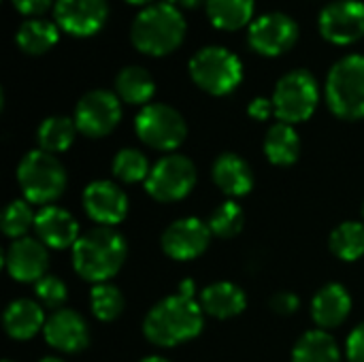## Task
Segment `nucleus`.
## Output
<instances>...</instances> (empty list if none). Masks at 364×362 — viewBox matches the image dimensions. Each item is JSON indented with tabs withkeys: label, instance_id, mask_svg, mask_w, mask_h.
Returning <instances> with one entry per match:
<instances>
[{
	"label": "nucleus",
	"instance_id": "f257e3e1",
	"mask_svg": "<svg viewBox=\"0 0 364 362\" xmlns=\"http://www.w3.org/2000/svg\"><path fill=\"white\" fill-rule=\"evenodd\" d=\"M205 329V312L198 299L171 294L158 301L143 320V335L158 348H175L196 339Z\"/></svg>",
	"mask_w": 364,
	"mask_h": 362
},
{
	"label": "nucleus",
	"instance_id": "f03ea898",
	"mask_svg": "<svg viewBox=\"0 0 364 362\" xmlns=\"http://www.w3.org/2000/svg\"><path fill=\"white\" fill-rule=\"evenodd\" d=\"M70 252L77 275L94 286L113 280L128 258L126 239L109 226H96L81 233Z\"/></svg>",
	"mask_w": 364,
	"mask_h": 362
},
{
	"label": "nucleus",
	"instance_id": "7ed1b4c3",
	"mask_svg": "<svg viewBox=\"0 0 364 362\" xmlns=\"http://www.w3.org/2000/svg\"><path fill=\"white\" fill-rule=\"evenodd\" d=\"M186 32L188 23L183 11L162 0L139 11L130 26V41L141 53L162 58L179 49Z\"/></svg>",
	"mask_w": 364,
	"mask_h": 362
},
{
	"label": "nucleus",
	"instance_id": "20e7f679",
	"mask_svg": "<svg viewBox=\"0 0 364 362\" xmlns=\"http://www.w3.org/2000/svg\"><path fill=\"white\" fill-rule=\"evenodd\" d=\"M66 169L58 156L43 149L28 151L17 164V183L21 194L32 205H53L66 190Z\"/></svg>",
	"mask_w": 364,
	"mask_h": 362
},
{
	"label": "nucleus",
	"instance_id": "39448f33",
	"mask_svg": "<svg viewBox=\"0 0 364 362\" xmlns=\"http://www.w3.org/2000/svg\"><path fill=\"white\" fill-rule=\"evenodd\" d=\"M326 105L333 115L356 122L364 117V55L350 53L333 64L326 77Z\"/></svg>",
	"mask_w": 364,
	"mask_h": 362
},
{
	"label": "nucleus",
	"instance_id": "423d86ee",
	"mask_svg": "<svg viewBox=\"0 0 364 362\" xmlns=\"http://www.w3.org/2000/svg\"><path fill=\"white\" fill-rule=\"evenodd\" d=\"M192 81L211 96H228L243 81V64L237 53L220 45L198 49L188 64Z\"/></svg>",
	"mask_w": 364,
	"mask_h": 362
},
{
	"label": "nucleus",
	"instance_id": "0eeeda50",
	"mask_svg": "<svg viewBox=\"0 0 364 362\" xmlns=\"http://www.w3.org/2000/svg\"><path fill=\"white\" fill-rule=\"evenodd\" d=\"M271 100L277 122L290 126L307 122L320 105L318 79L305 68H294L275 83Z\"/></svg>",
	"mask_w": 364,
	"mask_h": 362
},
{
	"label": "nucleus",
	"instance_id": "6e6552de",
	"mask_svg": "<svg viewBox=\"0 0 364 362\" xmlns=\"http://www.w3.org/2000/svg\"><path fill=\"white\" fill-rule=\"evenodd\" d=\"M134 132L147 147L173 154L186 141L188 124L175 107L164 102H149L136 113Z\"/></svg>",
	"mask_w": 364,
	"mask_h": 362
},
{
	"label": "nucleus",
	"instance_id": "1a4fd4ad",
	"mask_svg": "<svg viewBox=\"0 0 364 362\" xmlns=\"http://www.w3.org/2000/svg\"><path fill=\"white\" fill-rule=\"evenodd\" d=\"M198 181L194 162L183 154L162 156L149 171L145 192L158 203H177L186 198Z\"/></svg>",
	"mask_w": 364,
	"mask_h": 362
},
{
	"label": "nucleus",
	"instance_id": "9d476101",
	"mask_svg": "<svg viewBox=\"0 0 364 362\" xmlns=\"http://www.w3.org/2000/svg\"><path fill=\"white\" fill-rule=\"evenodd\" d=\"M73 119L81 134L90 139L107 137L122 122V100L115 92L90 90L79 98Z\"/></svg>",
	"mask_w": 364,
	"mask_h": 362
},
{
	"label": "nucleus",
	"instance_id": "9b49d317",
	"mask_svg": "<svg viewBox=\"0 0 364 362\" xmlns=\"http://www.w3.org/2000/svg\"><path fill=\"white\" fill-rule=\"evenodd\" d=\"M296 41H299V23L282 11L260 15L247 28L250 47L267 58H275L290 51L296 45Z\"/></svg>",
	"mask_w": 364,
	"mask_h": 362
},
{
	"label": "nucleus",
	"instance_id": "f8f14e48",
	"mask_svg": "<svg viewBox=\"0 0 364 362\" xmlns=\"http://www.w3.org/2000/svg\"><path fill=\"white\" fill-rule=\"evenodd\" d=\"M320 34L333 45H352L364 36V2L333 0L318 17Z\"/></svg>",
	"mask_w": 364,
	"mask_h": 362
},
{
	"label": "nucleus",
	"instance_id": "ddd939ff",
	"mask_svg": "<svg viewBox=\"0 0 364 362\" xmlns=\"http://www.w3.org/2000/svg\"><path fill=\"white\" fill-rule=\"evenodd\" d=\"M211 237L213 235L209 230V224L203 222L200 218L190 215V218H179L171 226H166L160 245L168 258L188 262L207 252Z\"/></svg>",
	"mask_w": 364,
	"mask_h": 362
},
{
	"label": "nucleus",
	"instance_id": "4468645a",
	"mask_svg": "<svg viewBox=\"0 0 364 362\" xmlns=\"http://www.w3.org/2000/svg\"><path fill=\"white\" fill-rule=\"evenodd\" d=\"M4 267L11 280L19 284H36L49 271V247L38 237H21L11 241L4 254Z\"/></svg>",
	"mask_w": 364,
	"mask_h": 362
},
{
	"label": "nucleus",
	"instance_id": "2eb2a0df",
	"mask_svg": "<svg viewBox=\"0 0 364 362\" xmlns=\"http://www.w3.org/2000/svg\"><path fill=\"white\" fill-rule=\"evenodd\" d=\"M107 0H55L53 21L70 36H92L107 23Z\"/></svg>",
	"mask_w": 364,
	"mask_h": 362
},
{
	"label": "nucleus",
	"instance_id": "dca6fc26",
	"mask_svg": "<svg viewBox=\"0 0 364 362\" xmlns=\"http://www.w3.org/2000/svg\"><path fill=\"white\" fill-rule=\"evenodd\" d=\"M128 196L115 181L96 179L83 190V209L98 226L113 228L115 224H122L128 215Z\"/></svg>",
	"mask_w": 364,
	"mask_h": 362
},
{
	"label": "nucleus",
	"instance_id": "f3484780",
	"mask_svg": "<svg viewBox=\"0 0 364 362\" xmlns=\"http://www.w3.org/2000/svg\"><path fill=\"white\" fill-rule=\"evenodd\" d=\"M43 337L47 346L64 354H79L90 346V326L85 318L68 307L51 312L45 322Z\"/></svg>",
	"mask_w": 364,
	"mask_h": 362
},
{
	"label": "nucleus",
	"instance_id": "a211bd4d",
	"mask_svg": "<svg viewBox=\"0 0 364 362\" xmlns=\"http://www.w3.org/2000/svg\"><path fill=\"white\" fill-rule=\"evenodd\" d=\"M34 235L49 247V250H73L75 243L81 237L79 224L62 207L47 205L36 211V222H34Z\"/></svg>",
	"mask_w": 364,
	"mask_h": 362
},
{
	"label": "nucleus",
	"instance_id": "6ab92c4d",
	"mask_svg": "<svg viewBox=\"0 0 364 362\" xmlns=\"http://www.w3.org/2000/svg\"><path fill=\"white\" fill-rule=\"evenodd\" d=\"M211 177H213V183L230 201L247 196L254 188V171H252L250 162L232 151L220 154L215 158V162L211 166Z\"/></svg>",
	"mask_w": 364,
	"mask_h": 362
},
{
	"label": "nucleus",
	"instance_id": "aec40b11",
	"mask_svg": "<svg viewBox=\"0 0 364 362\" xmlns=\"http://www.w3.org/2000/svg\"><path fill=\"white\" fill-rule=\"evenodd\" d=\"M352 312V297L346 286L341 284H326L322 286L314 301H311V318L318 329L333 331L341 326Z\"/></svg>",
	"mask_w": 364,
	"mask_h": 362
},
{
	"label": "nucleus",
	"instance_id": "412c9836",
	"mask_svg": "<svg viewBox=\"0 0 364 362\" xmlns=\"http://www.w3.org/2000/svg\"><path fill=\"white\" fill-rule=\"evenodd\" d=\"M198 303L205 316L218 320H230L245 312L247 294L232 282H213L198 292Z\"/></svg>",
	"mask_w": 364,
	"mask_h": 362
},
{
	"label": "nucleus",
	"instance_id": "4be33fe9",
	"mask_svg": "<svg viewBox=\"0 0 364 362\" xmlns=\"http://www.w3.org/2000/svg\"><path fill=\"white\" fill-rule=\"evenodd\" d=\"M45 312L38 301L32 299H17L6 305L2 316L4 333L15 341H28L36 337L45 329Z\"/></svg>",
	"mask_w": 364,
	"mask_h": 362
},
{
	"label": "nucleus",
	"instance_id": "5701e85b",
	"mask_svg": "<svg viewBox=\"0 0 364 362\" xmlns=\"http://www.w3.org/2000/svg\"><path fill=\"white\" fill-rule=\"evenodd\" d=\"M264 156L275 166H290L301 156V137L294 126L277 122L264 134Z\"/></svg>",
	"mask_w": 364,
	"mask_h": 362
},
{
	"label": "nucleus",
	"instance_id": "b1692460",
	"mask_svg": "<svg viewBox=\"0 0 364 362\" xmlns=\"http://www.w3.org/2000/svg\"><path fill=\"white\" fill-rule=\"evenodd\" d=\"M60 41V28L55 21L43 17H28L15 32L17 47L28 55H43Z\"/></svg>",
	"mask_w": 364,
	"mask_h": 362
},
{
	"label": "nucleus",
	"instance_id": "393cba45",
	"mask_svg": "<svg viewBox=\"0 0 364 362\" xmlns=\"http://www.w3.org/2000/svg\"><path fill=\"white\" fill-rule=\"evenodd\" d=\"M115 94L119 96L122 102L128 105H149V100L156 94V81L151 73L143 66L130 64L124 66L117 77H115Z\"/></svg>",
	"mask_w": 364,
	"mask_h": 362
},
{
	"label": "nucleus",
	"instance_id": "a878e982",
	"mask_svg": "<svg viewBox=\"0 0 364 362\" xmlns=\"http://www.w3.org/2000/svg\"><path fill=\"white\" fill-rule=\"evenodd\" d=\"M254 0H207L205 13L218 30H239L250 28L254 21Z\"/></svg>",
	"mask_w": 364,
	"mask_h": 362
},
{
	"label": "nucleus",
	"instance_id": "bb28decb",
	"mask_svg": "<svg viewBox=\"0 0 364 362\" xmlns=\"http://www.w3.org/2000/svg\"><path fill=\"white\" fill-rule=\"evenodd\" d=\"M292 362H341V350L328 331L314 329L294 344Z\"/></svg>",
	"mask_w": 364,
	"mask_h": 362
},
{
	"label": "nucleus",
	"instance_id": "cd10ccee",
	"mask_svg": "<svg viewBox=\"0 0 364 362\" xmlns=\"http://www.w3.org/2000/svg\"><path fill=\"white\" fill-rule=\"evenodd\" d=\"M77 124L73 117L66 115H51L45 117L36 130V141H38V149L47 151V154H62L66 151L77 137Z\"/></svg>",
	"mask_w": 364,
	"mask_h": 362
},
{
	"label": "nucleus",
	"instance_id": "c85d7f7f",
	"mask_svg": "<svg viewBox=\"0 0 364 362\" xmlns=\"http://www.w3.org/2000/svg\"><path fill=\"white\" fill-rule=\"evenodd\" d=\"M331 252L343 262H356L364 256V222H341L328 239Z\"/></svg>",
	"mask_w": 364,
	"mask_h": 362
},
{
	"label": "nucleus",
	"instance_id": "c756f323",
	"mask_svg": "<svg viewBox=\"0 0 364 362\" xmlns=\"http://www.w3.org/2000/svg\"><path fill=\"white\" fill-rule=\"evenodd\" d=\"M124 307H126L124 294L111 282L96 284L92 288V292H90V309H92L96 320L113 322V320H117L124 314Z\"/></svg>",
	"mask_w": 364,
	"mask_h": 362
},
{
	"label": "nucleus",
	"instance_id": "7c9ffc66",
	"mask_svg": "<svg viewBox=\"0 0 364 362\" xmlns=\"http://www.w3.org/2000/svg\"><path fill=\"white\" fill-rule=\"evenodd\" d=\"M111 171L115 175V179H119L122 183H139V181H147L151 164L147 160V156L134 147H124L115 154Z\"/></svg>",
	"mask_w": 364,
	"mask_h": 362
},
{
	"label": "nucleus",
	"instance_id": "2f4dec72",
	"mask_svg": "<svg viewBox=\"0 0 364 362\" xmlns=\"http://www.w3.org/2000/svg\"><path fill=\"white\" fill-rule=\"evenodd\" d=\"M34 222H36V213L32 209V203H28L26 198H15L4 207L0 226L4 237L15 241L28 237V233L34 228Z\"/></svg>",
	"mask_w": 364,
	"mask_h": 362
},
{
	"label": "nucleus",
	"instance_id": "473e14b6",
	"mask_svg": "<svg viewBox=\"0 0 364 362\" xmlns=\"http://www.w3.org/2000/svg\"><path fill=\"white\" fill-rule=\"evenodd\" d=\"M207 224H209V230H211L213 237H218V239H232V237H237L243 230L245 213L239 207V203L226 201L220 207H215V211L209 215Z\"/></svg>",
	"mask_w": 364,
	"mask_h": 362
},
{
	"label": "nucleus",
	"instance_id": "72a5a7b5",
	"mask_svg": "<svg viewBox=\"0 0 364 362\" xmlns=\"http://www.w3.org/2000/svg\"><path fill=\"white\" fill-rule=\"evenodd\" d=\"M34 292H36L38 303H41L43 307H47V309H53V312L62 309L64 303H66V299H68V288H66V284H64L60 277L51 275V273H47L43 280H38V282L34 284Z\"/></svg>",
	"mask_w": 364,
	"mask_h": 362
},
{
	"label": "nucleus",
	"instance_id": "f704fd0d",
	"mask_svg": "<svg viewBox=\"0 0 364 362\" xmlns=\"http://www.w3.org/2000/svg\"><path fill=\"white\" fill-rule=\"evenodd\" d=\"M299 307H301V299L290 290H282L271 297V309L277 316H292L299 312Z\"/></svg>",
	"mask_w": 364,
	"mask_h": 362
},
{
	"label": "nucleus",
	"instance_id": "c9c22d12",
	"mask_svg": "<svg viewBox=\"0 0 364 362\" xmlns=\"http://www.w3.org/2000/svg\"><path fill=\"white\" fill-rule=\"evenodd\" d=\"M346 356L350 362H364V322L348 335Z\"/></svg>",
	"mask_w": 364,
	"mask_h": 362
},
{
	"label": "nucleus",
	"instance_id": "e433bc0d",
	"mask_svg": "<svg viewBox=\"0 0 364 362\" xmlns=\"http://www.w3.org/2000/svg\"><path fill=\"white\" fill-rule=\"evenodd\" d=\"M11 4L28 17H41L51 4H55V0H11Z\"/></svg>",
	"mask_w": 364,
	"mask_h": 362
},
{
	"label": "nucleus",
	"instance_id": "4c0bfd02",
	"mask_svg": "<svg viewBox=\"0 0 364 362\" xmlns=\"http://www.w3.org/2000/svg\"><path fill=\"white\" fill-rule=\"evenodd\" d=\"M247 115H250L252 119L267 122L271 115H275L273 100H271V98H264V96H258V98H254V100L247 105Z\"/></svg>",
	"mask_w": 364,
	"mask_h": 362
},
{
	"label": "nucleus",
	"instance_id": "58836bf2",
	"mask_svg": "<svg viewBox=\"0 0 364 362\" xmlns=\"http://www.w3.org/2000/svg\"><path fill=\"white\" fill-rule=\"evenodd\" d=\"M196 292H200L196 288V282L194 280H181L179 282V288H177V294L186 297V299H196Z\"/></svg>",
	"mask_w": 364,
	"mask_h": 362
},
{
	"label": "nucleus",
	"instance_id": "ea45409f",
	"mask_svg": "<svg viewBox=\"0 0 364 362\" xmlns=\"http://www.w3.org/2000/svg\"><path fill=\"white\" fill-rule=\"evenodd\" d=\"M168 4H173V6H177L179 11H192V9H198L200 4H205L207 0H166Z\"/></svg>",
	"mask_w": 364,
	"mask_h": 362
},
{
	"label": "nucleus",
	"instance_id": "a19ab883",
	"mask_svg": "<svg viewBox=\"0 0 364 362\" xmlns=\"http://www.w3.org/2000/svg\"><path fill=\"white\" fill-rule=\"evenodd\" d=\"M128 4H134V6H149L154 4V0H126Z\"/></svg>",
	"mask_w": 364,
	"mask_h": 362
},
{
	"label": "nucleus",
	"instance_id": "79ce46f5",
	"mask_svg": "<svg viewBox=\"0 0 364 362\" xmlns=\"http://www.w3.org/2000/svg\"><path fill=\"white\" fill-rule=\"evenodd\" d=\"M139 362H171L166 361V358H162V356H147V358H143V361Z\"/></svg>",
	"mask_w": 364,
	"mask_h": 362
},
{
	"label": "nucleus",
	"instance_id": "37998d69",
	"mask_svg": "<svg viewBox=\"0 0 364 362\" xmlns=\"http://www.w3.org/2000/svg\"><path fill=\"white\" fill-rule=\"evenodd\" d=\"M41 362H64L62 358H58V356H45Z\"/></svg>",
	"mask_w": 364,
	"mask_h": 362
},
{
	"label": "nucleus",
	"instance_id": "c03bdc74",
	"mask_svg": "<svg viewBox=\"0 0 364 362\" xmlns=\"http://www.w3.org/2000/svg\"><path fill=\"white\" fill-rule=\"evenodd\" d=\"M2 362H13V361H2Z\"/></svg>",
	"mask_w": 364,
	"mask_h": 362
},
{
	"label": "nucleus",
	"instance_id": "a18cd8bd",
	"mask_svg": "<svg viewBox=\"0 0 364 362\" xmlns=\"http://www.w3.org/2000/svg\"><path fill=\"white\" fill-rule=\"evenodd\" d=\"M363 215H364V207H363Z\"/></svg>",
	"mask_w": 364,
	"mask_h": 362
}]
</instances>
